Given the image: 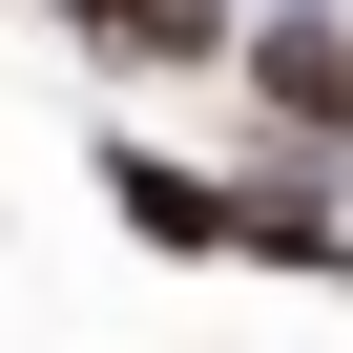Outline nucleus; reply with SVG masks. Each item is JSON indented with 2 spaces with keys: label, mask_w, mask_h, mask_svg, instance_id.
<instances>
[{
  "label": "nucleus",
  "mask_w": 353,
  "mask_h": 353,
  "mask_svg": "<svg viewBox=\"0 0 353 353\" xmlns=\"http://www.w3.org/2000/svg\"><path fill=\"white\" fill-rule=\"evenodd\" d=\"M83 42H125V63H208V42H250L229 0H63Z\"/></svg>",
  "instance_id": "3"
},
{
  "label": "nucleus",
  "mask_w": 353,
  "mask_h": 353,
  "mask_svg": "<svg viewBox=\"0 0 353 353\" xmlns=\"http://www.w3.org/2000/svg\"><path fill=\"white\" fill-rule=\"evenodd\" d=\"M104 208H125V229H145V250H250V188H208V166H166V145H145V125H125V145H104Z\"/></svg>",
  "instance_id": "2"
},
{
  "label": "nucleus",
  "mask_w": 353,
  "mask_h": 353,
  "mask_svg": "<svg viewBox=\"0 0 353 353\" xmlns=\"http://www.w3.org/2000/svg\"><path fill=\"white\" fill-rule=\"evenodd\" d=\"M250 250H270V270H312V291H353V229H332V188H250Z\"/></svg>",
  "instance_id": "4"
},
{
  "label": "nucleus",
  "mask_w": 353,
  "mask_h": 353,
  "mask_svg": "<svg viewBox=\"0 0 353 353\" xmlns=\"http://www.w3.org/2000/svg\"><path fill=\"white\" fill-rule=\"evenodd\" d=\"M250 104L312 166H353V21H332V0H270V21H250Z\"/></svg>",
  "instance_id": "1"
}]
</instances>
